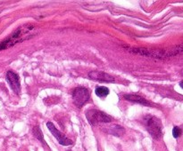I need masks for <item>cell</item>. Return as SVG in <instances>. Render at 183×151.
<instances>
[{
	"instance_id": "obj_1",
	"label": "cell",
	"mask_w": 183,
	"mask_h": 151,
	"mask_svg": "<svg viewBox=\"0 0 183 151\" xmlns=\"http://www.w3.org/2000/svg\"><path fill=\"white\" fill-rule=\"evenodd\" d=\"M86 117L91 125H96L99 123H110L114 120L111 116L97 109H88L86 112Z\"/></svg>"
},
{
	"instance_id": "obj_2",
	"label": "cell",
	"mask_w": 183,
	"mask_h": 151,
	"mask_svg": "<svg viewBox=\"0 0 183 151\" xmlns=\"http://www.w3.org/2000/svg\"><path fill=\"white\" fill-rule=\"evenodd\" d=\"M147 129L149 134L155 139L159 140L163 136V125L159 118L156 117H151L148 119Z\"/></svg>"
},
{
	"instance_id": "obj_3",
	"label": "cell",
	"mask_w": 183,
	"mask_h": 151,
	"mask_svg": "<svg viewBox=\"0 0 183 151\" xmlns=\"http://www.w3.org/2000/svg\"><path fill=\"white\" fill-rule=\"evenodd\" d=\"M89 99V92L84 87H77L72 92V100L75 106L80 109Z\"/></svg>"
},
{
	"instance_id": "obj_4",
	"label": "cell",
	"mask_w": 183,
	"mask_h": 151,
	"mask_svg": "<svg viewBox=\"0 0 183 151\" xmlns=\"http://www.w3.org/2000/svg\"><path fill=\"white\" fill-rule=\"evenodd\" d=\"M47 126L48 128V130L50 131V132L56 137V139L57 140V141L59 142V144L63 145V146H69V145H72V141L68 139L65 135H64L62 132H60L56 128V126L54 125L53 123L51 122H48L47 123Z\"/></svg>"
},
{
	"instance_id": "obj_5",
	"label": "cell",
	"mask_w": 183,
	"mask_h": 151,
	"mask_svg": "<svg viewBox=\"0 0 183 151\" xmlns=\"http://www.w3.org/2000/svg\"><path fill=\"white\" fill-rule=\"evenodd\" d=\"M7 81L8 82L12 90L16 94H19L21 92V84H20L19 76L14 71H8L7 73Z\"/></svg>"
},
{
	"instance_id": "obj_6",
	"label": "cell",
	"mask_w": 183,
	"mask_h": 151,
	"mask_svg": "<svg viewBox=\"0 0 183 151\" xmlns=\"http://www.w3.org/2000/svg\"><path fill=\"white\" fill-rule=\"evenodd\" d=\"M89 78L92 80L99 81V82H106V83H113L115 81L114 77L106 72L103 71H91L88 73Z\"/></svg>"
},
{
	"instance_id": "obj_7",
	"label": "cell",
	"mask_w": 183,
	"mask_h": 151,
	"mask_svg": "<svg viewBox=\"0 0 183 151\" xmlns=\"http://www.w3.org/2000/svg\"><path fill=\"white\" fill-rule=\"evenodd\" d=\"M124 99L129 100V102H135V103H139V104H141V105H145V106H151V107H154V105L148 102V99H146L145 98L140 96V95H137V94H125L124 96Z\"/></svg>"
},
{
	"instance_id": "obj_8",
	"label": "cell",
	"mask_w": 183,
	"mask_h": 151,
	"mask_svg": "<svg viewBox=\"0 0 183 151\" xmlns=\"http://www.w3.org/2000/svg\"><path fill=\"white\" fill-rule=\"evenodd\" d=\"M107 132H108V133H111V134H113V135H115V136L120 137V136H122V135L124 133L125 130H124L122 126L116 125H114L113 128H110Z\"/></svg>"
},
{
	"instance_id": "obj_9",
	"label": "cell",
	"mask_w": 183,
	"mask_h": 151,
	"mask_svg": "<svg viewBox=\"0 0 183 151\" xmlns=\"http://www.w3.org/2000/svg\"><path fill=\"white\" fill-rule=\"evenodd\" d=\"M95 92L98 97L104 98L109 94V89L105 86H98L95 90Z\"/></svg>"
},
{
	"instance_id": "obj_10",
	"label": "cell",
	"mask_w": 183,
	"mask_h": 151,
	"mask_svg": "<svg viewBox=\"0 0 183 151\" xmlns=\"http://www.w3.org/2000/svg\"><path fill=\"white\" fill-rule=\"evenodd\" d=\"M33 134H34V136H35L40 142H42L44 145H46V141L44 140V137H43L42 132L40 131V129H39L38 126H35V127L33 128Z\"/></svg>"
},
{
	"instance_id": "obj_11",
	"label": "cell",
	"mask_w": 183,
	"mask_h": 151,
	"mask_svg": "<svg viewBox=\"0 0 183 151\" xmlns=\"http://www.w3.org/2000/svg\"><path fill=\"white\" fill-rule=\"evenodd\" d=\"M172 135L175 139H178L180 135H181V129L178 126L173 127L172 129Z\"/></svg>"
},
{
	"instance_id": "obj_12",
	"label": "cell",
	"mask_w": 183,
	"mask_h": 151,
	"mask_svg": "<svg viewBox=\"0 0 183 151\" xmlns=\"http://www.w3.org/2000/svg\"><path fill=\"white\" fill-rule=\"evenodd\" d=\"M179 86L183 89V81H181V82L179 83Z\"/></svg>"
},
{
	"instance_id": "obj_13",
	"label": "cell",
	"mask_w": 183,
	"mask_h": 151,
	"mask_svg": "<svg viewBox=\"0 0 183 151\" xmlns=\"http://www.w3.org/2000/svg\"><path fill=\"white\" fill-rule=\"evenodd\" d=\"M68 151H70V150H68Z\"/></svg>"
}]
</instances>
